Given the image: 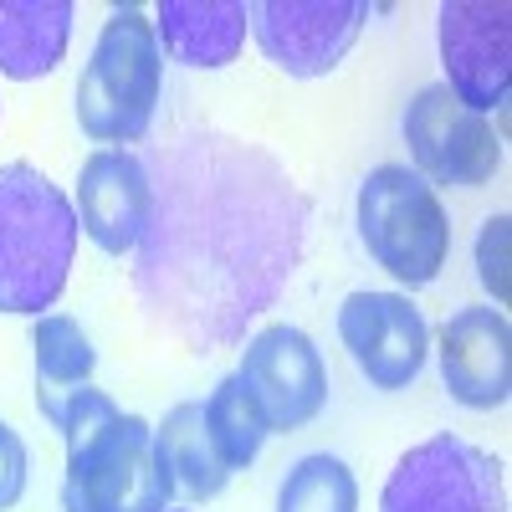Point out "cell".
Wrapping results in <instances>:
<instances>
[{
  "label": "cell",
  "instance_id": "ffe728a7",
  "mask_svg": "<svg viewBox=\"0 0 512 512\" xmlns=\"http://www.w3.org/2000/svg\"><path fill=\"white\" fill-rule=\"evenodd\" d=\"M507 226V216H492L477 236V277L497 303H507Z\"/></svg>",
  "mask_w": 512,
  "mask_h": 512
},
{
  "label": "cell",
  "instance_id": "52a82bcc",
  "mask_svg": "<svg viewBox=\"0 0 512 512\" xmlns=\"http://www.w3.org/2000/svg\"><path fill=\"white\" fill-rule=\"evenodd\" d=\"M405 144L425 185L477 190L502 169V139L487 113H472L451 88H420L405 108Z\"/></svg>",
  "mask_w": 512,
  "mask_h": 512
},
{
  "label": "cell",
  "instance_id": "d6986e66",
  "mask_svg": "<svg viewBox=\"0 0 512 512\" xmlns=\"http://www.w3.org/2000/svg\"><path fill=\"white\" fill-rule=\"evenodd\" d=\"M277 512H359V482L349 461L328 451L303 456L277 492Z\"/></svg>",
  "mask_w": 512,
  "mask_h": 512
},
{
  "label": "cell",
  "instance_id": "8992f818",
  "mask_svg": "<svg viewBox=\"0 0 512 512\" xmlns=\"http://www.w3.org/2000/svg\"><path fill=\"white\" fill-rule=\"evenodd\" d=\"M379 512H507L502 461L461 436H431L395 461Z\"/></svg>",
  "mask_w": 512,
  "mask_h": 512
},
{
  "label": "cell",
  "instance_id": "9a60e30c",
  "mask_svg": "<svg viewBox=\"0 0 512 512\" xmlns=\"http://www.w3.org/2000/svg\"><path fill=\"white\" fill-rule=\"evenodd\" d=\"M72 0H0V77L36 82L57 72L72 41Z\"/></svg>",
  "mask_w": 512,
  "mask_h": 512
},
{
  "label": "cell",
  "instance_id": "5bb4252c",
  "mask_svg": "<svg viewBox=\"0 0 512 512\" xmlns=\"http://www.w3.org/2000/svg\"><path fill=\"white\" fill-rule=\"evenodd\" d=\"M246 26H251L246 0H164L154 21L159 47L195 72L231 67L246 47Z\"/></svg>",
  "mask_w": 512,
  "mask_h": 512
},
{
  "label": "cell",
  "instance_id": "ba28073f",
  "mask_svg": "<svg viewBox=\"0 0 512 512\" xmlns=\"http://www.w3.org/2000/svg\"><path fill=\"white\" fill-rule=\"evenodd\" d=\"M236 379L262 410L267 431H303L328 405V364L313 338L292 323H267L256 338H246Z\"/></svg>",
  "mask_w": 512,
  "mask_h": 512
},
{
  "label": "cell",
  "instance_id": "44dd1931",
  "mask_svg": "<svg viewBox=\"0 0 512 512\" xmlns=\"http://www.w3.org/2000/svg\"><path fill=\"white\" fill-rule=\"evenodd\" d=\"M26 472H31V456H26V441L0 420V512L16 507L21 492H26Z\"/></svg>",
  "mask_w": 512,
  "mask_h": 512
},
{
  "label": "cell",
  "instance_id": "277c9868",
  "mask_svg": "<svg viewBox=\"0 0 512 512\" xmlns=\"http://www.w3.org/2000/svg\"><path fill=\"white\" fill-rule=\"evenodd\" d=\"M164 93V47L144 11H113L77 82V123L103 149L139 144Z\"/></svg>",
  "mask_w": 512,
  "mask_h": 512
},
{
  "label": "cell",
  "instance_id": "6da1fadb",
  "mask_svg": "<svg viewBox=\"0 0 512 512\" xmlns=\"http://www.w3.org/2000/svg\"><path fill=\"white\" fill-rule=\"evenodd\" d=\"M149 226L134 246L144 318L195 354L246 338L308 246L313 205L277 154L221 128H185L144 154Z\"/></svg>",
  "mask_w": 512,
  "mask_h": 512
},
{
  "label": "cell",
  "instance_id": "30bf717a",
  "mask_svg": "<svg viewBox=\"0 0 512 512\" xmlns=\"http://www.w3.org/2000/svg\"><path fill=\"white\" fill-rule=\"evenodd\" d=\"M338 338L374 390H410L431 354V323L405 292H349Z\"/></svg>",
  "mask_w": 512,
  "mask_h": 512
},
{
  "label": "cell",
  "instance_id": "8fae6325",
  "mask_svg": "<svg viewBox=\"0 0 512 512\" xmlns=\"http://www.w3.org/2000/svg\"><path fill=\"white\" fill-rule=\"evenodd\" d=\"M446 82L472 113H492L512 82V6L507 0H446L441 6Z\"/></svg>",
  "mask_w": 512,
  "mask_h": 512
},
{
  "label": "cell",
  "instance_id": "e0dca14e",
  "mask_svg": "<svg viewBox=\"0 0 512 512\" xmlns=\"http://www.w3.org/2000/svg\"><path fill=\"white\" fill-rule=\"evenodd\" d=\"M154 446L169 466V477H175V492L195 497V502H210V497H221L226 482H231V466L221 461L216 441H210L205 431V405L185 400L164 415V425L154 431Z\"/></svg>",
  "mask_w": 512,
  "mask_h": 512
},
{
  "label": "cell",
  "instance_id": "2e32d148",
  "mask_svg": "<svg viewBox=\"0 0 512 512\" xmlns=\"http://www.w3.org/2000/svg\"><path fill=\"white\" fill-rule=\"evenodd\" d=\"M31 349H36V410L47 425H62V410L72 405V395L93 384L98 349L88 344V333H82L72 313H41Z\"/></svg>",
  "mask_w": 512,
  "mask_h": 512
},
{
  "label": "cell",
  "instance_id": "7a4b0ae2",
  "mask_svg": "<svg viewBox=\"0 0 512 512\" xmlns=\"http://www.w3.org/2000/svg\"><path fill=\"white\" fill-rule=\"evenodd\" d=\"M62 512H169L175 477L144 415H123L103 390H77L62 410Z\"/></svg>",
  "mask_w": 512,
  "mask_h": 512
},
{
  "label": "cell",
  "instance_id": "7c38bea8",
  "mask_svg": "<svg viewBox=\"0 0 512 512\" xmlns=\"http://www.w3.org/2000/svg\"><path fill=\"white\" fill-rule=\"evenodd\" d=\"M149 169L134 149H93L77 169V226L98 251L128 256L149 226Z\"/></svg>",
  "mask_w": 512,
  "mask_h": 512
},
{
  "label": "cell",
  "instance_id": "9c48e42d",
  "mask_svg": "<svg viewBox=\"0 0 512 512\" xmlns=\"http://www.w3.org/2000/svg\"><path fill=\"white\" fill-rule=\"evenodd\" d=\"M369 26L364 0H256L251 31L262 57L287 77H328Z\"/></svg>",
  "mask_w": 512,
  "mask_h": 512
},
{
  "label": "cell",
  "instance_id": "ac0fdd59",
  "mask_svg": "<svg viewBox=\"0 0 512 512\" xmlns=\"http://www.w3.org/2000/svg\"><path fill=\"white\" fill-rule=\"evenodd\" d=\"M205 431H210V441H216V451H221V461L231 466V472L251 466L256 456H262V441L272 436L262 410L251 405V395L241 390L236 374H226L216 390H210V400H205Z\"/></svg>",
  "mask_w": 512,
  "mask_h": 512
},
{
  "label": "cell",
  "instance_id": "3957f363",
  "mask_svg": "<svg viewBox=\"0 0 512 512\" xmlns=\"http://www.w3.org/2000/svg\"><path fill=\"white\" fill-rule=\"evenodd\" d=\"M77 210L36 164L0 169V313L41 318L67 287Z\"/></svg>",
  "mask_w": 512,
  "mask_h": 512
},
{
  "label": "cell",
  "instance_id": "4fadbf2b",
  "mask_svg": "<svg viewBox=\"0 0 512 512\" xmlns=\"http://www.w3.org/2000/svg\"><path fill=\"white\" fill-rule=\"evenodd\" d=\"M446 395L466 410H497L512 395V328L502 308H461L436 328Z\"/></svg>",
  "mask_w": 512,
  "mask_h": 512
},
{
  "label": "cell",
  "instance_id": "5b68a950",
  "mask_svg": "<svg viewBox=\"0 0 512 512\" xmlns=\"http://www.w3.org/2000/svg\"><path fill=\"white\" fill-rule=\"evenodd\" d=\"M359 241L405 287H431L451 256V216L441 195L405 164H379L359 185Z\"/></svg>",
  "mask_w": 512,
  "mask_h": 512
}]
</instances>
